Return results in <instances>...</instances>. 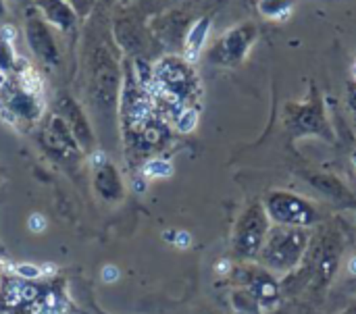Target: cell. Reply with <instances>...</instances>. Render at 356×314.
Returning <instances> with one entry per match:
<instances>
[{
    "mask_svg": "<svg viewBox=\"0 0 356 314\" xmlns=\"http://www.w3.org/2000/svg\"><path fill=\"white\" fill-rule=\"evenodd\" d=\"M23 35L27 42V48L31 52V56L46 69H58L63 63V35L48 25L42 15L31 6L23 13Z\"/></svg>",
    "mask_w": 356,
    "mask_h": 314,
    "instance_id": "obj_4",
    "label": "cell"
},
{
    "mask_svg": "<svg viewBox=\"0 0 356 314\" xmlns=\"http://www.w3.org/2000/svg\"><path fill=\"white\" fill-rule=\"evenodd\" d=\"M33 2H35V0H6V6L10 4L13 8H19V10H23V13H25L27 8H31V6H33Z\"/></svg>",
    "mask_w": 356,
    "mask_h": 314,
    "instance_id": "obj_20",
    "label": "cell"
},
{
    "mask_svg": "<svg viewBox=\"0 0 356 314\" xmlns=\"http://www.w3.org/2000/svg\"><path fill=\"white\" fill-rule=\"evenodd\" d=\"M346 104H348L350 115H353V119H355L356 123V81H350L346 85Z\"/></svg>",
    "mask_w": 356,
    "mask_h": 314,
    "instance_id": "obj_18",
    "label": "cell"
},
{
    "mask_svg": "<svg viewBox=\"0 0 356 314\" xmlns=\"http://www.w3.org/2000/svg\"><path fill=\"white\" fill-rule=\"evenodd\" d=\"M286 115H288V127H292L298 133H317V135H330L332 133L327 127L323 104L315 92H313V98L307 102L288 104Z\"/></svg>",
    "mask_w": 356,
    "mask_h": 314,
    "instance_id": "obj_9",
    "label": "cell"
},
{
    "mask_svg": "<svg viewBox=\"0 0 356 314\" xmlns=\"http://www.w3.org/2000/svg\"><path fill=\"white\" fill-rule=\"evenodd\" d=\"M6 13H8L6 0H0V19H2V17H6Z\"/></svg>",
    "mask_w": 356,
    "mask_h": 314,
    "instance_id": "obj_24",
    "label": "cell"
},
{
    "mask_svg": "<svg viewBox=\"0 0 356 314\" xmlns=\"http://www.w3.org/2000/svg\"><path fill=\"white\" fill-rule=\"evenodd\" d=\"M309 183L327 200L344 206V208H353L356 210V196L353 194L350 188H346L338 177L330 175V173H309Z\"/></svg>",
    "mask_w": 356,
    "mask_h": 314,
    "instance_id": "obj_11",
    "label": "cell"
},
{
    "mask_svg": "<svg viewBox=\"0 0 356 314\" xmlns=\"http://www.w3.org/2000/svg\"><path fill=\"white\" fill-rule=\"evenodd\" d=\"M263 206L273 225H290L305 229L319 225V213L315 204L294 192L275 190L265 198Z\"/></svg>",
    "mask_w": 356,
    "mask_h": 314,
    "instance_id": "obj_7",
    "label": "cell"
},
{
    "mask_svg": "<svg viewBox=\"0 0 356 314\" xmlns=\"http://www.w3.org/2000/svg\"><path fill=\"white\" fill-rule=\"evenodd\" d=\"M342 314H356V302L355 304H350V306H348V308H346Z\"/></svg>",
    "mask_w": 356,
    "mask_h": 314,
    "instance_id": "obj_26",
    "label": "cell"
},
{
    "mask_svg": "<svg viewBox=\"0 0 356 314\" xmlns=\"http://www.w3.org/2000/svg\"><path fill=\"white\" fill-rule=\"evenodd\" d=\"M113 38H115L119 50L136 52V50H144L146 48L150 31L140 27L129 17H119V19L113 21Z\"/></svg>",
    "mask_w": 356,
    "mask_h": 314,
    "instance_id": "obj_12",
    "label": "cell"
},
{
    "mask_svg": "<svg viewBox=\"0 0 356 314\" xmlns=\"http://www.w3.org/2000/svg\"><path fill=\"white\" fill-rule=\"evenodd\" d=\"M344 267H346V283H344V288L350 294H356V254L346 261Z\"/></svg>",
    "mask_w": 356,
    "mask_h": 314,
    "instance_id": "obj_17",
    "label": "cell"
},
{
    "mask_svg": "<svg viewBox=\"0 0 356 314\" xmlns=\"http://www.w3.org/2000/svg\"><path fill=\"white\" fill-rule=\"evenodd\" d=\"M8 33V27H0V73L4 75L10 69H17V54L13 50V40Z\"/></svg>",
    "mask_w": 356,
    "mask_h": 314,
    "instance_id": "obj_15",
    "label": "cell"
},
{
    "mask_svg": "<svg viewBox=\"0 0 356 314\" xmlns=\"http://www.w3.org/2000/svg\"><path fill=\"white\" fill-rule=\"evenodd\" d=\"M33 8L42 15V19L52 25L63 38L77 33L79 29V15L75 13V8L65 2V0H35Z\"/></svg>",
    "mask_w": 356,
    "mask_h": 314,
    "instance_id": "obj_10",
    "label": "cell"
},
{
    "mask_svg": "<svg viewBox=\"0 0 356 314\" xmlns=\"http://www.w3.org/2000/svg\"><path fill=\"white\" fill-rule=\"evenodd\" d=\"M190 27H192V21H190L188 13H184V10H179V8L167 10V13L154 17V19L148 23L150 35H152L165 50H169V54L184 52V46H186V38H188Z\"/></svg>",
    "mask_w": 356,
    "mask_h": 314,
    "instance_id": "obj_8",
    "label": "cell"
},
{
    "mask_svg": "<svg viewBox=\"0 0 356 314\" xmlns=\"http://www.w3.org/2000/svg\"><path fill=\"white\" fill-rule=\"evenodd\" d=\"M56 269H54V265H44V269H40V273H44V275H52Z\"/></svg>",
    "mask_w": 356,
    "mask_h": 314,
    "instance_id": "obj_23",
    "label": "cell"
},
{
    "mask_svg": "<svg viewBox=\"0 0 356 314\" xmlns=\"http://www.w3.org/2000/svg\"><path fill=\"white\" fill-rule=\"evenodd\" d=\"M311 244V229L271 225L265 244L259 252V265L271 273H292L300 267Z\"/></svg>",
    "mask_w": 356,
    "mask_h": 314,
    "instance_id": "obj_2",
    "label": "cell"
},
{
    "mask_svg": "<svg viewBox=\"0 0 356 314\" xmlns=\"http://www.w3.org/2000/svg\"><path fill=\"white\" fill-rule=\"evenodd\" d=\"M117 275H119V273H117L115 267H106V269L102 271V279H104V281H113V279H117Z\"/></svg>",
    "mask_w": 356,
    "mask_h": 314,
    "instance_id": "obj_22",
    "label": "cell"
},
{
    "mask_svg": "<svg viewBox=\"0 0 356 314\" xmlns=\"http://www.w3.org/2000/svg\"><path fill=\"white\" fill-rule=\"evenodd\" d=\"M23 296H25V298H33V296H35V292H33V290H29V288H25V290H23Z\"/></svg>",
    "mask_w": 356,
    "mask_h": 314,
    "instance_id": "obj_25",
    "label": "cell"
},
{
    "mask_svg": "<svg viewBox=\"0 0 356 314\" xmlns=\"http://www.w3.org/2000/svg\"><path fill=\"white\" fill-rule=\"evenodd\" d=\"M159 100L167 115L175 119L177 127L186 129L194 127L196 121V104L200 100V79L186 56L179 54H165L152 67V79L146 88Z\"/></svg>",
    "mask_w": 356,
    "mask_h": 314,
    "instance_id": "obj_1",
    "label": "cell"
},
{
    "mask_svg": "<svg viewBox=\"0 0 356 314\" xmlns=\"http://www.w3.org/2000/svg\"><path fill=\"white\" fill-rule=\"evenodd\" d=\"M353 163H355V167H356V148L353 150Z\"/></svg>",
    "mask_w": 356,
    "mask_h": 314,
    "instance_id": "obj_27",
    "label": "cell"
},
{
    "mask_svg": "<svg viewBox=\"0 0 356 314\" xmlns=\"http://www.w3.org/2000/svg\"><path fill=\"white\" fill-rule=\"evenodd\" d=\"M296 0H259V13L267 19H284L294 8Z\"/></svg>",
    "mask_w": 356,
    "mask_h": 314,
    "instance_id": "obj_14",
    "label": "cell"
},
{
    "mask_svg": "<svg viewBox=\"0 0 356 314\" xmlns=\"http://www.w3.org/2000/svg\"><path fill=\"white\" fill-rule=\"evenodd\" d=\"M342 261V248L334 233L319 231L317 236H311L309 250L298 267V275L302 277V288L309 290H323L327 288L334 277L340 271Z\"/></svg>",
    "mask_w": 356,
    "mask_h": 314,
    "instance_id": "obj_3",
    "label": "cell"
},
{
    "mask_svg": "<svg viewBox=\"0 0 356 314\" xmlns=\"http://www.w3.org/2000/svg\"><path fill=\"white\" fill-rule=\"evenodd\" d=\"M44 225H46V223H44V217H42V215H33V217L29 219V227H31L33 231H42Z\"/></svg>",
    "mask_w": 356,
    "mask_h": 314,
    "instance_id": "obj_21",
    "label": "cell"
},
{
    "mask_svg": "<svg viewBox=\"0 0 356 314\" xmlns=\"http://www.w3.org/2000/svg\"><path fill=\"white\" fill-rule=\"evenodd\" d=\"M259 40V27L252 21L234 25L219 35L204 52L207 60L215 67H238Z\"/></svg>",
    "mask_w": 356,
    "mask_h": 314,
    "instance_id": "obj_5",
    "label": "cell"
},
{
    "mask_svg": "<svg viewBox=\"0 0 356 314\" xmlns=\"http://www.w3.org/2000/svg\"><path fill=\"white\" fill-rule=\"evenodd\" d=\"M65 2H69L75 8V13L79 15L81 21L88 19L94 13V0H65Z\"/></svg>",
    "mask_w": 356,
    "mask_h": 314,
    "instance_id": "obj_16",
    "label": "cell"
},
{
    "mask_svg": "<svg viewBox=\"0 0 356 314\" xmlns=\"http://www.w3.org/2000/svg\"><path fill=\"white\" fill-rule=\"evenodd\" d=\"M17 273L23 275V277H38V275H42L40 269L38 267H31V265H19L17 267Z\"/></svg>",
    "mask_w": 356,
    "mask_h": 314,
    "instance_id": "obj_19",
    "label": "cell"
},
{
    "mask_svg": "<svg viewBox=\"0 0 356 314\" xmlns=\"http://www.w3.org/2000/svg\"><path fill=\"white\" fill-rule=\"evenodd\" d=\"M209 29H211V19L209 17H202V19L192 23V27L188 31V38H186V46H184V54H186L188 60L196 58L202 52L207 35H209Z\"/></svg>",
    "mask_w": 356,
    "mask_h": 314,
    "instance_id": "obj_13",
    "label": "cell"
},
{
    "mask_svg": "<svg viewBox=\"0 0 356 314\" xmlns=\"http://www.w3.org/2000/svg\"><path fill=\"white\" fill-rule=\"evenodd\" d=\"M271 219L263 202H252L236 223L234 231V254L240 261H257L271 229Z\"/></svg>",
    "mask_w": 356,
    "mask_h": 314,
    "instance_id": "obj_6",
    "label": "cell"
}]
</instances>
